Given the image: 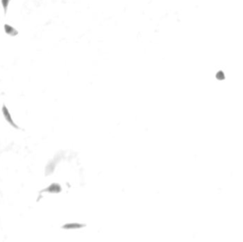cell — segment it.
<instances>
[{
    "mask_svg": "<svg viewBox=\"0 0 243 242\" xmlns=\"http://www.w3.org/2000/svg\"><path fill=\"white\" fill-rule=\"evenodd\" d=\"M2 112H3V116H4L5 120L7 121V122H8L11 126H13V127H14V128H18V125L14 122L13 118H11V115L10 114V112H9V110H8V108L6 107L5 106L2 107Z\"/></svg>",
    "mask_w": 243,
    "mask_h": 242,
    "instance_id": "6da1fadb",
    "label": "cell"
},
{
    "mask_svg": "<svg viewBox=\"0 0 243 242\" xmlns=\"http://www.w3.org/2000/svg\"><path fill=\"white\" fill-rule=\"evenodd\" d=\"M62 191V187L59 183H51L50 186H48L46 189L43 190V192H46V193H51V194H57V193H60Z\"/></svg>",
    "mask_w": 243,
    "mask_h": 242,
    "instance_id": "7a4b0ae2",
    "label": "cell"
},
{
    "mask_svg": "<svg viewBox=\"0 0 243 242\" xmlns=\"http://www.w3.org/2000/svg\"><path fill=\"white\" fill-rule=\"evenodd\" d=\"M84 227H86V224H84V223H78V222H69L62 226V228L65 230H76V229H81Z\"/></svg>",
    "mask_w": 243,
    "mask_h": 242,
    "instance_id": "3957f363",
    "label": "cell"
},
{
    "mask_svg": "<svg viewBox=\"0 0 243 242\" xmlns=\"http://www.w3.org/2000/svg\"><path fill=\"white\" fill-rule=\"evenodd\" d=\"M55 167H56V161H51L48 162V164L47 165L46 167V174H51L53 173V171L55 170Z\"/></svg>",
    "mask_w": 243,
    "mask_h": 242,
    "instance_id": "277c9868",
    "label": "cell"
},
{
    "mask_svg": "<svg viewBox=\"0 0 243 242\" xmlns=\"http://www.w3.org/2000/svg\"><path fill=\"white\" fill-rule=\"evenodd\" d=\"M216 77H217V80L222 81V80L225 79V74H224V72H223L222 70H218V71L217 72V74H216Z\"/></svg>",
    "mask_w": 243,
    "mask_h": 242,
    "instance_id": "5b68a950",
    "label": "cell"
},
{
    "mask_svg": "<svg viewBox=\"0 0 243 242\" xmlns=\"http://www.w3.org/2000/svg\"><path fill=\"white\" fill-rule=\"evenodd\" d=\"M9 2H10V0H2V5H3V7H4L5 10L7 9Z\"/></svg>",
    "mask_w": 243,
    "mask_h": 242,
    "instance_id": "8992f818",
    "label": "cell"
}]
</instances>
